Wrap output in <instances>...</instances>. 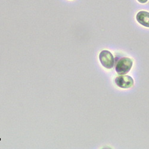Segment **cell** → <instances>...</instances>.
<instances>
[{"mask_svg": "<svg viewBox=\"0 0 149 149\" xmlns=\"http://www.w3.org/2000/svg\"><path fill=\"white\" fill-rule=\"evenodd\" d=\"M137 1L141 4H144L148 1V0H137Z\"/></svg>", "mask_w": 149, "mask_h": 149, "instance_id": "cell-5", "label": "cell"}, {"mask_svg": "<svg viewBox=\"0 0 149 149\" xmlns=\"http://www.w3.org/2000/svg\"><path fill=\"white\" fill-rule=\"evenodd\" d=\"M133 64V61L128 57H123L120 58L116 63L115 69L119 74H125L128 73Z\"/></svg>", "mask_w": 149, "mask_h": 149, "instance_id": "cell-1", "label": "cell"}, {"mask_svg": "<svg viewBox=\"0 0 149 149\" xmlns=\"http://www.w3.org/2000/svg\"><path fill=\"white\" fill-rule=\"evenodd\" d=\"M116 84L121 88H130L134 85V79L128 75L118 77L115 79Z\"/></svg>", "mask_w": 149, "mask_h": 149, "instance_id": "cell-3", "label": "cell"}, {"mask_svg": "<svg viewBox=\"0 0 149 149\" xmlns=\"http://www.w3.org/2000/svg\"><path fill=\"white\" fill-rule=\"evenodd\" d=\"M99 60L103 67L110 69L114 66L115 58L110 52L107 50H103L99 54Z\"/></svg>", "mask_w": 149, "mask_h": 149, "instance_id": "cell-2", "label": "cell"}, {"mask_svg": "<svg viewBox=\"0 0 149 149\" xmlns=\"http://www.w3.org/2000/svg\"><path fill=\"white\" fill-rule=\"evenodd\" d=\"M136 19L142 26L149 28V13L146 11H140L136 14Z\"/></svg>", "mask_w": 149, "mask_h": 149, "instance_id": "cell-4", "label": "cell"}]
</instances>
